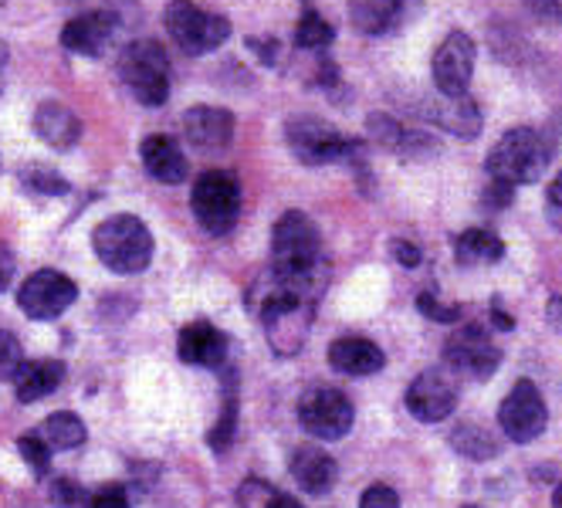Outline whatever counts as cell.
<instances>
[{"instance_id": "1", "label": "cell", "mask_w": 562, "mask_h": 508, "mask_svg": "<svg viewBox=\"0 0 562 508\" xmlns=\"http://www.w3.org/2000/svg\"><path fill=\"white\" fill-rule=\"evenodd\" d=\"M329 285V261L323 255V234L302 211H285L271 230V268L251 298L285 295L315 305Z\"/></svg>"}, {"instance_id": "2", "label": "cell", "mask_w": 562, "mask_h": 508, "mask_svg": "<svg viewBox=\"0 0 562 508\" xmlns=\"http://www.w3.org/2000/svg\"><path fill=\"white\" fill-rule=\"evenodd\" d=\"M552 143L529 129V126H518V129H508L488 153L485 160V170L495 183H505V187H529L536 180H542V173L549 170L552 163Z\"/></svg>"}, {"instance_id": "3", "label": "cell", "mask_w": 562, "mask_h": 508, "mask_svg": "<svg viewBox=\"0 0 562 508\" xmlns=\"http://www.w3.org/2000/svg\"><path fill=\"white\" fill-rule=\"evenodd\" d=\"M92 248L115 275H139L153 261V234L133 214H112L95 227Z\"/></svg>"}, {"instance_id": "4", "label": "cell", "mask_w": 562, "mask_h": 508, "mask_svg": "<svg viewBox=\"0 0 562 508\" xmlns=\"http://www.w3.org/2000/svg\"><path fill=\"white\" fill-rule=\"evenodd\" d=\"M289 149L305 167H329V163H363V143L349 139L333 123L315 120V115H295L285 126Z\"/></svg>"}, {"instance_id": "5", "label": "cell", "mask_w": 562, "mask_h": 508, "mask_svg": "<svg viewBox=\"0 0 562 508\" xmlns=\"http://www.w3.org/2000/svg\"><path fill=\"white\" fill-rule=\"evenodd\" d=\"M119 78L143 105H164L170 99V58L159 42L139 37L119 52Z\"/></svg>"}, {"instance_id": "6", "label": "cell", "mask_w": 562, "mask_h": 508, "mask_svg": "<svg viewBox=\"0 0 562 508\" xmlns=\"http://www.w3.org/2000/svg\"><path fill=\"white\" fill-rule=\"evenodd\" d=\"M190 211L196 224L214 238L231 234L240 217V183L227 170H207L193 180Z\"/></svg>"}, {"instance_id": "7", "label": "cell", "mask_w": 562, "mask_h": 508, "mask_svg": "<svg viewBox=\"0 0 562 508\" xmlns=\"http://www.w3.org/2000/svg\"><path fill=\"white\" fill-rule=\"evenodd\" d=\"M164 24H167V34L177 42V48L187 55L217 52L231 37V21L224 14L196 8L193 0H170L164 11Z\"/></svg>"}, {"instance_id": "8", "label": "cell", "mask_w": 562, "mask_h": 508, "mask_svg": "<svg viewBox=\"0 0 562 508\" xmlns=\"http://www.w3.org/2000/svg\"><path fill=\"white\" fill-rule=\"evenodd\" d=\"M255 302L261 312V326H265V339L271 346V353L274 357L302 353L308 329H312V319H315V305L299 302V298H285V295H261Z\"/></svg>"}, {"instance_id": "9", "label": "cell", "mask_w": 562, "mask_h": 508, "mask_svg": "<svg viewBox=\"0 0 562 508\" xmlns=\"http://www.w3.org/2000/svg\"><path fill=\"white\" fill-rule=\"evenodd\" d=\"M352 400L336 386H312L299 400V424L302 431L318 441H339L352 431Z\"/></svg>"}, {"instance_id": "10", "label": "cell", "mask_w": 562, "mask_h": 508, "mask_svg": "<svg viewBox=\"0 0 562 508\" xmlns=\"http://www.w3.org/2000/svg\"><path fill=\"white\" fill-rule=\"evenodd\" d=\"M445 366L454 376L468 380H492L502 366V349L492 342L488 329L468 323L445 342Z\"/></svg>"}, {"instance_id": "11", "label": "cell", "mask_w": 562, "mask_h": 508, "mask_svg": "<svg viewBox=\"0 0 562 508\" xmlns=\"http://www.w3.org/2000/svg\"><path fill=\"white\" fill-rule=\"evenodd\" d=\"M546 424H549V410L539 386L532 380H518L498 407V427L505 431V438L515 444H532L546 431Z\"/></svg>"}, {"instance_id": "12", "label": "cell", "mask_w": 562, "mask_h": 508, "mask_svg": "<svg viewBox=\"0 0 562 508\" xmlns=\"http://www.w3.org/2000/svg\"><path fill=\"white\" fill-rule=\"evenodd\" d=\"M75 298H78V285L65 275V271H55V268L34 271V275L18 292L21 312L27 319H37V323L58 319L61 312H68L75 305Z\"/></svg>"}, {"instance_id": "13", "label": "cell", "mask_w": 562, "mask_h": 508, "mask_svg": "<svg viewBox=\"0 0 562 508\" xmlns=\"http://www.w3.org/2000/svg\"><path fill=\"white\" fill-rule=\"evenodd\" d=\"M458 376L448 366H434L424 370L411 386H407V410L420 424H437L458 410Z\"/></svg>"}, {"instance_id": "14", "label": "cell", "mask_w": 562, "mask_h": 508, "mask_svg": "<svg viewBox=\"0 0 562 508\" xmlns=\"http://www.w3.org/2000/svg\"><path fill=\"white\" fill-rule=\"evenodd\" d=\"M474 58H477V48L471 37L464 31H451L445 42H440V48L434 52V61H430L437 95H451V99L468 95Z\"/></svg>"}, {"instance_id": "15", "label": "cell", "mask_w": 562, "mask_h": 508, "mask_svg": "<svg viewBox=\"0 0 562 508\" xmlns=\"http://www.w3.org/2000/svg\"><path fill=\"white\" fill-rule=\"evenodd\" d=\"M119 31H123V21H119L112 11H89V14H78L65 24L61 31V45L71 55H82V58H105L109 48L115 45Z\"/></svg>"}, {"instance_id": "16", "label": "cell", "mask_w": 562, "mask_h": 508, "mask_svg": "<svg viewBox=\"0 0 562 508\" xmlns=\"http://www.w3.org/2000/svg\"><path fill=\"white\" fill-rule=\"evenodd\" d=\"M367 133L376 146L396 153L400 160H430V156L440 153V143L430 133L420 129H407L404 123H396L386 112H373L367 120Z\"/></svg>"}, {"instance_id": "17", "label": "cell", "mask_w": 562, "mask_h": 508, "mask_svg": "<svg viewBox=\"0 0 562 508\" xmlns=\"http://www.w3.org/2000/svg\"><path fill=\"white\" fill-rule=\"evenodd\" d=\"M420 14V0H349V21L370 37L393 34Z\"/></svg>"}, {"instance_id": "18", "label": "cell", "mask_w": 562, "mask_h": 508, "mask_svg": "<svg viewBox=\"0 0 562 508\" xmlns=\"http://www.w3.org/2000/svg\"><path fill=\"white\" fill-rule=\"evenodd\" d=\"M420 120L434 123L437 129H445L458 139H477L481 133V109L471 95H434V99H424L420 105Z\"/></svg>"}, {"instance_id": "19", "label": "cell", "mask_w": 562, "mask_h": 508, "mask_svg": "<svg viewBox=\"0 0 562 508\" xmlns=\"http://www.w3.org/2000/svg\"><path fill=\"white\" fill-rule=\"evenodd\" d=\"M183 136L200 153L227 149L234 139V115L217 105H193L183 112Z\"/></svg>"}, {"instance_id": "20", "label": "cell", "mask_w": 562, "mask_h": 508, "mask_svg": "<svg viewBox=\"0 0 562 508\" xmlns=\"http://www.w3.org/2000/svg\"><path fill=\"white\" fill-rule=\"evenodd\" d=\"M177 353L187 366H200V370H217L227 360V336L221 329H214L211 323H190L180 329L177 339Z\"/></svg>"}, {"instance_id": "21", "label": "cell", "mask_w": 562, "mask_h": 508, "mask_svg": "<svg viewBox=\"0 0 562 508\" xmlns=\"http://www.w3.org/2000/svg\"><path fill=\"white\" fill-rule=\"evenodd\" d=\"M292 478L299 482V488L312 498H323L336 488L339 482V464L329 451L315 448V444H302L292 454Z\"/></svg>"}, {"instance_id": "22", "label": "cell", "mask_w": 562, "mask_h": 508, "mask_svg": "<svg viewBox=\"0 0 562 508\" xmlns=\"http://www.w3.org/2000/svg\"><path fill=\"white\" fill-rule=\"evenodd\" d=\"M139 156H143V167L146 173L156 180V183H167V187H177L190 177V163L180 149L177 139L170 136H146L143 146H139Z\"/></svg>"}, {"instance_id": "23", "label": "cell", "mask_w": 562, "mask_h": 508, "mask_svg": "<svg viewBox=\"0 0 562 508\" xmlns=\"http://www.w3.org/2000/svg\"><path fill=\"white\" fill-rule=\"evenodd\" d=\"M329 363L342 376H373L386 366V353L363 336H342L329 346Z\"/></svg>"}, {"instance_id": "24", "label": "cell", "mask_w": 562, "mask_h": 508, "mask_svg": "<svg viewBox=\"0 0 562 508\" xmlns=\"http://www.w3.org/2000/svg\"><path fill=\"white\" fill-rule=\"evenodd\" d=\"M34 133L52 149L65 153L82 139V120L61 102H42L34 109Z\"/></svg>"}, {"instance_id": "25", "label": "cell", "mask_w": 562, "mask_h": 508, "mask_svg": "<svg viewBox=\"0 0 562 508\" xmlns=\"http://www.w3.org/2000/svg\"><path fill=\"white\" fill-rule=\"evenodd\" d=\"M65 380V363L58 360H24V366L18 370L14 383H18V400L21 404H37L52 397L55 390L61 386Z\"/></svg>"}, {"instance_id": "26", "label": "cell", "mask_w": 562, "mask_h": 508, "mask_svg": "<svg viewBox=\"0 0 562 508\" xmlns=\"http://www.w3.org/2000/svg\"><path fill=\"white\" fill-rule=\"evenodd\" d=\"M454 258L464 268H485V264H498L505 258V241L488 227H471L464 234H458L454 241Z\"/></svg>"}, {"instance_id": "27", "label": "cell", "mask_w": 562, "mask_h": 508, "mask_svg": "<svg viewBox=\"0 0 562 508\" xmlns=\"http://www.w3.org/2000/svg\"><path fill=\"white\" fill-rule=\"evenodd\" d=\"M37 438H42L52 451H75L78 444H86L89 431H86V424L78 414L58 410L42 424V434H37Z\"/></svg>"}, {"instance_id": "28", "label": "cell", "mask_w": 562, "mask_h": 508, "mask_svg": "<svg viewBox=\"0 0 562 508\" xmlns=\"http://www.w3.org/2000/svg\"><path fill=\"white\" fill-rule=\"evenodd\" d=\"M451 448L471 461H492L502 454V444L485 431V427H477V424H461L454 427V434H451Z\"/></svg>"}, {"instance_id": "29", "label": "cell", "mask_w": 562, "mask_h": 508, "mask_svg": "<svg viewBox=\"0 0 562 508\" xmlns=\"http://www.w3.org/2000/svg\"><path fill=\"white\" fill-rule=\"evenodd\" d=\"M333 42H336V31H333V24L323 14L305 11L299 18V27H295V45L299 48H305V52H323Z\"/></svg>"}, {"instance_id": "30", "label": "cell", "mask_w": 562, "mask_h": 508, "mask_svg": "<svg viewBox=\"0 0 562 508\" xmlns=\"http://www.w3.org/2000/svg\"><path fill=\"white\" fill-rule=\"evenodd\" d=\"M21 187L37 193V197H65V193L71 190L68 180L58 177L48 167H27V170H21Z\"/></svg>"}, {"instance_id": "31", "label": "cell", "mask_w": 562, "mask_h": 508, "mask_svg": "<svg viewBox=\"0 0 562 508\" xmlns=\"http://www.w3.org/2000/svg\"><path fill=\"white\" fill-rule=\"evenodd\" d=\"M237 394L231 390L227 394V400H224V407H221V417H217V424H214V431H211V438H207V444H211V451L214 454H227L231 451V444H234V431H237Z\"/></svg>"}, {"instance_id": "32", "label": "cell", "mask_w": 562, "mask_h": 508, "mask_svg": "<svg viewBox=\"0 0 562 508\" xmlns=\"http://www.w3.org/2000/svg\"><path fill=\"white\" fill-rule=\"evenodd\" d=\"M18 448H21V458H24V464L31 467V472L37 475V478H45L48 475V467H52V448L37 438V434H24L21 441H18Z\"/></svg>"}, {"instance_id": "33", "label": "cell", "mask_w": 562, "mask_h": 508, "mask_svg": "<svg viewBox=\"0 0 562 508\" xmlns=\"http://www.w3.org/2000/svg\"><path fill=\"white\" fill-rule=\"evenodd\" d=\"M21 366H24V349H21L18 336L0 329V383L14 380Z\"/></svg>"}, {"instance_id": "34", "label": "cell", "mask_w": 562, "mask_h": 508, "mask_svg": "<svg viewBox=\"0 0 562 508\" xmlns=\"http://www.w3.org/2000/svg\"><path fill=\"white\" fill-rule=\"evenodd\" d=\"M417 308H420V316L430 319V323H461L464 312L458 305H445V302H437L430 292H420L417 295Z\"/></svg>"}, {"instance_id": "35", "label": "cell", "mask_w": 562, "mask_h": 508, "mask_svg": "<svg viewBox=\"0 0 562 508\" xmlns=\"http://www.w3.org/2000/svg\"><path fill=\"white\" fill-rule=\"evenodd\" d=\"M526 14L539 24V27H559L562 24V4L559 0H521Z\"/></svg>"}, {"instance_id": "36", "label": "cell", "mask_w": 562, "mask_h": 508, "mask_svg": "<svg viewBox=\"0 0 562 508\" xmlns=\"http://www.w3.org/2000/svg\"><path fill=\"white\" fill-rule=\"evenodd\" d=\"M89 508H133V501H130V492L123 485H102L89 498Z\"/></svg>"}, {"instance_id": "37", "label": "cell", "mask_w": 562, "mask_h": 508, "mask_svg": "<svg viewBox=\"0 0 562 508\" xmlns=\"http://www.w3.org/2000/svg\"><path fill=\"white\" fill-rule=\"evenodd\" d=\"M359 508H400V495L390 485H370L359 498Z\"/></svg>"}, {"instance_id": "38", "label": "cell", "mask_w": 562, "mask_h": 508, "mask_svg": "<svg viewBox=\"0 0 562 508\" xmlns=\"http://www.w3.org/2000/svg\"><path fill=\"white\" fill-rule=\"evenodd\" d=\"M78 498H82V488H78L75 482L58 478V482L52 485V501H55L58 508H75V505H78Z\"/></svg>"}, {"instance_id": "39", "label": "cell", "mask_w": 562, "mask_h": 508, "mask_svg": "<svg viewBox=\"0 0 562 508\" xmlns=\"http://www.w3.org/2000/svg\"><path fill=\"white\" fill-rule=\"evenodd\" d=\"M390 255L396 258V264H404V268H417L424 261V255L414 241H400V238L390 245Z\"/></svg>"}, {"instance_id": "40", "label": "cell", "mask_w": 562, "mask_h": 508, "mask_svg": "<svg viewBox=\"0 0 562 508\" xmlns=\"http://www.w3.org/2000/svg\"><path fill=\"white\" fill-rule=\"evenodd\" d=\"M248 48L258 52V58H261L265 65H274V61H278V42H274V37H251Z\"/></svg>"}, {"instance_id": "41", "label": "cell", "mask_w": 562, "mask_h": 508, "mask_svg": "<svg viewBox=\"0 0 562 508\" xmlns=\"http://www.w3.org/2000/svg\"><path fill=\"white\" fill-rule=\"evenodd\" d=\"M512 193H515L512 187H505V183H495V180H492V187L485 190V204H488V207H508Z\"/></svg>"}, {"instance_id": "42", "label": "cell", "mask_w": 562, "mask_h": 508, "mask_svg": "<svg viewBox=\"0 0 562 508\" xmlns=\"http://www.w3.org/2000/svg\"><path fill=\"white\" fill-rule=\"evenodd\" d=\"M11 279H14V255L0 245V292L11 285Z\"/></svg>"}, {"instance_id": "43", "label": "cell", "mask_w": 562, "mask_h": 508, "mask_svg": "<svg viewBox=\"0 0 562 508\" xmlns=\"http://www.w3.org/2000/svg\"><path fill=\"white\" fill-rule=\"evenodd\" d=\"M261 508H302L292 495H285V492H274V488H268V495H265V505Z\"/></svg>"}, {"instance_id": "44", "label": "cell", "mask_w": 562, "mask_h": 508, "mask_svg": "<svg viewBox=\"0 0 562 508\" xmlns=\"http://www.w3.org/2000/svg\"><path fill=\"white\" fill-rule=\"evenodd\" d=\"M492 323H495V326H498L502 332H512V329H515L512 316H505V308H502V302H498V298L492 302Z\"/></svg>"}, {"instance_id": "45", "label": "cell", "mask_w": 562, "mask_h": 508, "mask_svg": "<svg viewBox=\"0 0 562 508\" xmlns=\"http://www.w3.org/2000/svg\"><path fill=\"white\" fill-rule=\"evenodd\" d=\"M546 319H549L555 329H562V298H559V295L549 302V308H546Z\"/></svg>"}, {"instance_id": "46", "label": "cell", "mask_w": 562, "mask_h": 508, "mask_svg": "<svg viewBox=\"0 0 562 508\" xmlns=\"http://www.w3.org/2000/svg\"><path fill=\"white\" fill-rule=\"evenodd\" d=\"M549 201H552L555 207H562V173L549 183Z\"/></svg>"}, {"instance_id": "47", "label": "cell", "mask_w": 562, "mask_h": 508, "mask_svg": "<svg viewBox=\"0 0 562 508\" xmlns=\"http://www.w3.org/2000/svg\"><path fill=\"white\" fill-rule=\"evenodd\" d=\"M4 71H8V45L0 42V82H4Z\"/></svg>"}, {"instance_id": "48", "label": "cell", "mask_w": 562, "mask_h": 508, "mask_svg": "<svg viewBox=\"0 0 562 508\" xmlns=\"http://www.w3.org/2000/svg\"><path fill=\"white\" fill-rule=\"evenodd\" d=\"M552 508H562V485H559L555 495H552Z\"/></svg>"}, {"instance_id": "49", "label": "cell", "mask_w": 562, "mask_h": 508, "mask_svg": "<svg viewBox=\"0 0 562 508\" xmlns=\"http://www.w3.org/2000/svg\"><path fill=\"white\" fill-rule=\"evenodd\" d=\"M464 508H481V505H464Z\"/></svg>"}, {"instance_id": "50", "label": "cell", "mask_w": 562, "mask_h": 508, "mask_svg": "<svg viewBox=\"0 0 562 508\" xmlns=\"http://www.w3.org/2000/svg\"><path fill=\"white\" fill-rule=\"evenodd\" d=\"M0 4H4V0H0Z\"/></svg>"}]
</instances>
